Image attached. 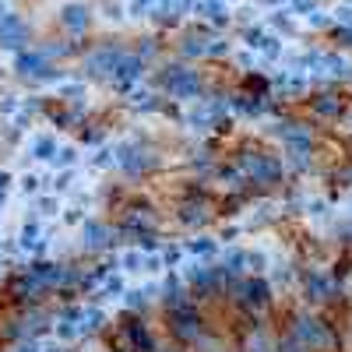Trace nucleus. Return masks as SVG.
<instances>
[{
	"label": "nucleus",
	"instance_id": "obj_1",
	"mask_svg": "<svg viewBox=\"0 0 352 352\" xmlns=\"http://www.w3.org/2000/svg\"><path fill=\"white\" fill-rule=\"evenodd\" d=\"M243 166L250 169V176H254V180H261V184H275V180H278V173H282L278 162L268 159V155H261V159H257V155H247Z\"/></svg>",
	"mask_w": 352,
	"mask_h": 352
},
{
	"label": "nucleus",
	"instance_id": "obj_4",
	"mask_svg": "<svg viewBox=\"0 0 352 352\" xmlns=\"http://www.w3.org/2000/svg\"><path fill=\"white\" fill-rule=\"evenodd\" d=\"M173 335H176V338H184V342H190V338H197V314L184 307L180 314H176V317H173Z\"/></svg>",
	"mask_w": 352,
	"mask_h": 352
},
{
	"label": "nucleus",
	"instance_id": "obj_3",
	"mask_svg": "<svg viewBox=\"0 0 352 352\" xmlns=\"http://www.w3.org/2000/svg\"><path fill=\"white\" fill-rule=\"evenodd\" d=\"M300 335L314 345V349H335V335L320 324H310V320H300Z\"/></svg>",
	"mask_w": 352,
	"mask_h": 352
},
{
	"label": "nucleus",
	"instance_id": "obj_2",
	"mask_svg": "<svg viewBox=\"0 0 352 352\" xmlns=\"http://www.w3.org/2000/svg\"><path fill=\"white\" fill-rule=\"evenodd\" d=\"M166 85H169V92L173 96H197V88H201V81H197V74L194 71H169V78H166Z\"/></svg>",
	"mask_w": 352,
	"mask_h": 352
},
{
	"label": "nucleus",
	"instance_id": "obj_6",
	"mask_svg": "<svg viewBox=\"0 0 352 352\" xmlns=\"http://www.w3.org/2000/svg\"><path fill=\"white\" fill-rule=\"evenodd\" d=\"M289 155L303 166L307 155H310V141H307V138H292V141H289Z\"/></svg>",
	"mask_w": 352,
	"mask_h": 352
},
{
	"label": "nucleus",
	"instance_id": "obj_5",
	"mask_svg": "<svg viewBox=\"0 0 352 352\" xmlns=\"http://www.w3.org/2000/svg\"><path fill=\"white\" fill-rule=\"evenodd\" d=\"M243 292H247V303H254V307H264V303H268V289H264V282H247L243 285Z\"/></svg>",
	"mask_w": 352,
	"mask_h": 352
},
{
	"label": "nucleus",
	"instance_id": "obj_7",
	"mask_svg": "<svg viewBox=\"0 0 352 352\" xmlns=\"http://www.w3.org/2000/svg\"><path fill=\"white\" fill-rule=\"evenodd\" d=\"M317 109H320V113H328V116H331V113H338L335 96H320V99H317Z\"/></svg>",
	"mask_w": 352,
	"mask_h": 352
}]
</instances>
